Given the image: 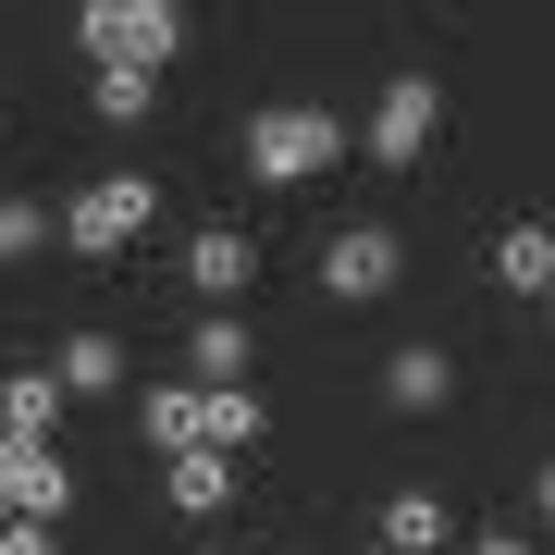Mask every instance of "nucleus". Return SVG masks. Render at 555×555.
<instances>
[{"label": "nucleus", "instance_id": "3", "mask_svg": "<svg viewBox=\"0 0 555 555\" xmlns=\"http://www.w3.org/2000/svg\"><path fill=\"white\" fill-rule=\"evenodd\" d=\"M346 149H358V124H346V112H309V100H284V112L247 124V173H259V185H321Z\"/></svg>", "mask_w": 555, "mask_h": 555}, {"label": "nucleus", "instance_id": "5", "mask_svg": "<svg viewBox=\"0 0 555 555\" xmlns=\"http://www.w3.org/2000/svg\"><path fill=\"white\" fill-rule=\"evenodd\" d=\"M396 272H408V235H396V222H334V235H321V297L371 309V297H396Z\"/></svg>", "mask_w": 555, "mask_h": 555}, {"label": "nucleus", "instance_id": "1", "mask_svg": "<svg viewBox=\"0 0 555 555\" xmlns=\"http://www.w3.org/2000/svg\"><path fill=\"white\" fill-rule=\"evenodd\" d=\"M137 433L160 456H247L259 433H272V408H259V383H149Z\"/></svg>", "mask_w": 555, "mask_h": 555}, {"label": "nucleus", "instance_id": "19", "mask_svg": "<svg viewBox=\"0 0 555 555\" xmlns=\"http://www.w3.org/2000/svg\"><path fill=\"white\" fill-rule=\"evenodd\" d=\"M469 555H531V531H481V543H469Z\"/></svg>", "mask_w": 555, "mask_h": 555}, {"label": "nucleus", "instance_id": "20", "mask_svg": "<svg viewBox=\"0 0 555 555\" xmlns=\"http://www.w3.org/2000/svg\"><path fill=\"white\" fill-rule=\"evenodd\" d=\"M531 506H543V518H555V456H543V494H531Z\"/></svg>", "mask_w": 555, "mask_h": 555}, {"label": "nucleus", "instance_id": "12", "mask_svg": "<svg viewBox=\"0 0 555 555\" xmlns=\"http://www.w3.org/2000/svg\"><path fill=\"white\" fill-rule=\"evenodd\" d=\"M494 284L506 297H555V222H506L494 235Z\"/></svg>", "mask_w": 555, "mask_h": 555}, {"label": "nucleus", "instance_id": "2", "mask_svg": "<svg viewBox=\"0 0 555 555\" xmlns=\"http://www.w3.org/2000/svg\"><path fill=\"white\" fill-rule=\"evenodd\" d=\"M75 50H87V75H160V62L185 50V13L173 0H87Z\"/></svg>", "mask_w": 555, "mask_h": 555}, {"label": "nucleus", "instance_id": "10", "mask_svg": "<svg viewBox=\"0 0 555 555\" xmlns=\"http://www.w3.org/2000/svg\"><path fill=\"white\" fill-rule=\"evenodd\" d=\"M444 543H456V506L444 494H420V481L383 494V555H444Z\"/></svg>", "mask_w": 555, "mask_h": 555}, {"label": "nucleus", "instance_id": "15", "mask_svg": "<svg viewBox=\"0 0 555 555\" xmlns=\"http://www.w3.org/2000/svg\"><path fill=\"white\" fill-rule=\"evenodd\" d=\"M0 433H13V444H50L62 433V383L50 371H13V383H0Z\"/></svg>", "mask_w": 555, "mask_h": 555}, {"label": "nucleus", "instance_id": "18", "mask_svg": "<svg viewBox=\"0 0 555 555\" xmlns=\"http://www.w3.org/2000/svg\"><path fill=\"white\" fill-rule=\"evenodd\" d=\"M0 555H50V531L38 518H0Z\"/></svg>", "mask_w": 555, "mask_h": 555}, {"label": "nucleus", "instance_id": "7", "mask_svg": "<svg viewBox=\"0 0 555 555\" xmlns=\"http://www.w3.org/2000/svg\"><path fill=\"white\" fill-rule=\"evenodd\" d=\"M62 506H75V456H62V444H13V433H0V518H38V531H50Z\"/></svg>", "mask_w": 555, "mask_h": 555}, {"label": "nucleus", "instance_id": "11", "mask_svg": "<svg viewBox=\"0 0 555 555\" xmlns=\"http://www.w3.org/2000/svg\"><path fill=\"white\" fill-rule=\"evenodd\" d=\"M50 383H62V396H75V408H100V396H124V346H112V334H62Z\"/></svg>", "mask_w": 555, "mask_h": 555}, {"label": "nucleus", "instance_id": "17", "mask_svg": "<svg viewBox=\"0 0 555 555\" xmlns=\"http://www.w3.org/2000/svg\"><path fill=\"white\" fill-rule=\"evenodd\" d=\"M50 235H62V222H50L38 198H0V272H13V259H38Z\"/></svg>", "mask_w": 555, "mask_h": 555}, {"label": "nucleus", "instance_id": "4", "mask_svg": "<svg viewBox=\"0 0 555 555\" xmlns=\"http://www.w3.org/2000/svg\"><path fill=\"white\" fill-rule=\"evenodd\" d=\"M149 222H160V185L149 173H100V185L62 198V247H75V259H124Z\"/></svg>", "mask_w": 555, "mask_h": 555}, {"label": "nucleus", "instance_id": "21", "mask_svg": "<svg viewBox=\"0 0 555 555\" xmlns=\"http://www.w3.org/2000/svg\"><path fill=\"white\" fill-rule=\"evenodd\" d=\"M198 555H247V543H198Z\"/></svg>", "mask_w": 555, "mask_h": 555}, {"label": "nucleus", "instance_id": "9", "mask_svg": "<svg viewBox=\"0 0 555 555\" xmlns=\"http://www.w3.org/2000/svg\"><path fill=\"white\" fill-rule=\"evenodd\" d=\"M247 272H259V247L235 235V222H210V235H185V284H198L210 309H235V297H247Z\"/></svg>", "mask_w": 555, "mask_h": 555}, {"label": "nucleus", "instance_id": "6", "mask_svg": "<svg viewBox=\"0 0 555 555\" xmlns=\"http://www.w3.org/2000/svg\"><path fill=\"white\" fill-rule=\"evenodd\" d=\"M433 124H444V87H433V75H396V87L371 100V124H358V149H371L383 173H408V160L433 149Z\"/></svg>", "mask_w": 555, "mask_h": 555}, {"label": "nucleus", "instance_id": "13", "mask_svg": "<svg viewBox=\"0 0 555 555\" xmlns=\"http://www.w3.org/2000/svg\"><path fill=\"white\" fill-rule=\"evenodd\" d=\"M247 358H259V346H247V321H222V309H210V321H185V383H247Z\"/></svg>", "mask_w": 555, "mask_h": 555}, {"label": "nucleus", "instance_id": "14", "mask_svg": "<svg viewBox=\"0 0 555 555\" xmlns=\"http://www.w3.org/2000/svg\"><path fill=\"white\" fill-rule=\"evenodd\" d=\"M160 494H173L185 518H222L235 506V456H160Z\"/></svg>", "mask_w": 555, "mask_h": 555}, {"label": "nucleus", "instance_id": "16", "mask_svg": "<svg viewBox=\"0 0 555 555\" xmlns=\"http://www.w3.org/2000/svg\"><path fill=\"white\" fill-rule=\"evenodd\" d=\"M87 112H100V124H149L160 112V75H87Z\"/></svg>", "mask_w": 555, "mask_h": 555}, {"label": "nucleus", "instance_id": "8", "mask_svg": "<svg viewBox=\"0 0 555 555\" xmlns=\"http://www.w3.org/2000/svg\"><path fill=\"white\" fill-rule=\"evenodd\" d=\"M383 408H396V420L456 408V358H444V346H396V358H383Z\"/></svg>", "mask_w": 555, "mask_h": 555}]
</instances>
